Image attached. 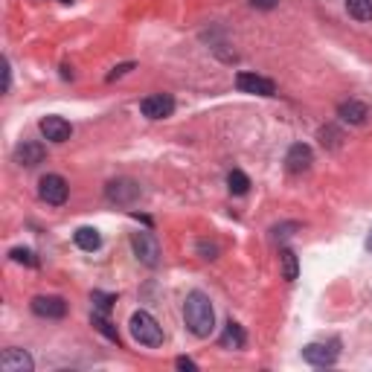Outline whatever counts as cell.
Listing matches in <instances>:
<instances>
[{"label":"cell","mask_w":372,"mask_h":372,"mask_svg":"<svg viewBox=\"0 0 372 372\" xmlns=\"http://www.w3.org/2000/svg\"><path fill=\"white\" fill-rule=\"evenodd\" d=\"M184 320H186V329L195 337H210L213 329H215V311H213V302L204 291H192L186 294V302H184Z\"/></svg>","instance_id":"1"},{"label":"cell","mask_w":372,"mask_h":372,"mask_svg":"<svg viewBox=\"0 0 372 372\" xmlns=\"http://www.w3.org/2000/svg\"><path fill=\"white\" fill-rule=\"evenodd\" d=\"M128 329H131V337L140 343V346L155 349L163 343V329L148 311H134L131 320H128Z\"/></svg>","instance_id":"2"},{"label":"cell","mask_w":372,"mask_h":372,"mask_svg":"<svg viewBox=\"0 0 372 372\" xmlns=\"http://www.w3.org/2000/svg\"><path fill=\"white\" fill-rule=\"evenodd\" d=\"M67 192H70V186H67V181L61 175H44L38 184V195L44 204L50 206H61L67 201Z\"/></svg>","instance_id":"3"},{"label":"cell","mask_w":372,"mask_h":372,"mask_svg":"<svg viewBox=\"0 0 372 372\" xmlns=\"http://www.w3.org/2000/svg\"><path fill=\"white\" fill-rule=\"evenodd\" d=\"M131 247H134V256L143 262V265L155 268L160 262V244L151 233H134L131 236Z\"/></svg>","instance_id":"4"},{"label":"cell","mask_w":372,"mask_h":372,"mask_svg":"<svg viewBox=\"0 0 372 372\" xmlns=\"http://www.w3.org/2000/svg\"><path fill=\"white\" fill-rule=\"evenodd\" d=\"M105 198L111 204H119V206H131L137 198H140V186L128 177H119V181H111L105 186Z\"/></svg>","instance_id":"5"},{"label":"cell","mask_w":372,"mask_h":372,"mask_svg":"<svg viewBox=\"0 0 372 372\" xmlns=\"http://www.w3.org/2000/svg\"><path fill=\"white\" fill-rule=\"evenodd\" d=\"M140 111L148 119H166L175 114V99L169 93H151L140 102Z\"/></svg>","instance_id":"6"},{"label":"cell","mask_w":372,"mask_h":372,"mask_svg":"<svg viewBox=\"0 0 372 372\" xmlns=\"http://www.w3.org/2000/svg\"><path fill=\"white\" fill-rule=\"evenodd\" d=\"M38 128H41V134H44V140H50V143H67L73 134L70 122H67L64 117H44L38 122Z\"/></svg>","instance_id":"7"},{"label":"cell","mask_w":372,"mask_h":372,"mask_svg":"<svg viewBox=\"0 0 372 372\" xmlns=\"http://www.w3.org/2000/svg\"><path fill=\"white\" fill-rule=\"evenodd\" d=\"M236 88L242 93H256V96H273L277 93V85L265 76H256V73H239L236 76Z\"/></svg>","instance_id":"8"},{"label":"cell","mask_w":372,"mask_h":372,"mask_svg":"<svg viewBox=\"0 0 372 372\" xmlns=\"http://www.w3.org/2000/svg\"><path fill=\"white\" fill-rule=\"evenodd\" d=\"M311 163H314V155H311V148L306 143H294L291 148H288V155H285V166L291 175H302V172H309L311 169Z\"/></svg>","instance_id":"9"},{"label":"cell","mask_w":372,"mask_h":372,"mask_svg":"<svg viewBox=\"0 0 372 372\" xmlns=\"http://www.w3.org/2000/svg\"><path fill=\"white\" fill-rule=\"evenodd\" d=\"M0 369L3 372H32L35 361L23 349H3V355H0Z\"/></svg>","instance_id":"10"},{"label":"cell","mask_w":372,"mask_h":372,"mask_svg":"<svg viewBox=\"0 0 372 372\" xmlns=\"http://www.w3.org/2000/svg\"><path fill=\"white\" fill-rule=\"evenodd\" d=\"M302 361L311 366H332L337 361V349L326 346V343H309V346L302 349Z\"/></svg>","instance_id":"11"},{"label":"cell","mask_w":372,"mask_h":372,"mask_svg":"<svg viewBox=\"0 0 372 372\" xmlns=\"http://www.w3.org/2000/svg\"><path fill=\"white\" fill-rule=\"evenodd\" d=\"M15 160L21 163V166L32 169V166H38V163L47 160V148L41 146V143H35V140H23V143L15 148Z\"/></svg>","instance_id":"12"},{"label":"cell","mask_w":372,"mask_h":372,"mask_svg":"<svg viewBox=\"0 0 372 372\" xmlns=\"http://www.w3.org/2000/svg\"><path fill=\"white\" fill-rule=\"evenodd\" d=\"M32 311L38 317H47V320H61V317L67 314V302L61 297H35Z\"/></svg>","instance_id":"13"},{"label":"cell","mask_w":372,"mask_h":372,"mask_svg":"<svg viewBox=\"0 0 372 372\" xmlns=\"http://www.w3.org/2000/svg\"><path fill=\"white\" fill-rule=\"evenodd\" d=\"M337 117L343 122H349V126H364L366 117H369V108L364 102H358V99H349V102H340Z\"/></svg>","instance_id":"14"},{"label":"cell","mask_w":372,"mask_h":372,"mask_svg":"<svg viewBox=\"0 0 372 372\" xmlns=\"http://www.w3.org/2000/svg\"><path fill=\"white\" fill-rule=\"evenodd\" d=\"M73 242L79 251H85V253H93V251H99L102 247V236H99V230L96 227H79L73 233Z\"/></svg>","instance_id":"15"},{"label":"cell","mask_w":372,"mask_h":372,"mask_svg":"<svg viewBox=\"0 0 372 372\" xmlns=\"http://www.w3.org/2000/svg\"><path fill=\"white\" fill-rule=\"evenodd\" d=\"M244 343H247V335H244V329L239 323H227L224 326V335H222V346L224 349H244Z\"/></svg>","instance_id":"16"},{"label":"cell","mask_w":372,"mask_h":372,"mask_svg":"<svg viewBox=\"0 0 372 372\" xmlns=\"http://www.w3.org/2000/svg\"><path fill=\"white\" fill-rule=\"evenodd\" d=\"M280 262H282V277H285L288 282H294V280H297V273H300L297 253L291 251V247H285V251L280 253Z\"/></svg>","instance_id":"17"},{"label":"cell","mask_w":372,"mask_h":372,"mask_svg":"<svg viewBox=\"0 0 372 372\" xmlns=\"http://www.w3.org/2000/svg\"><path fill=\"white\" fill-rule=\"evenodd\" d=\"M346 12L355 21H372V0H346Z\"/></svg>","instance_id":"18"},{"label":"cell","mask_w":372,"mask_h":372,"mask_svg":"<svg viewBox=\"0 0 372 372\" xmlns=\"http://www.w3.org/2000/svg\"><path fill=\"white\" fill-rule=\"evenodd\" d=\"M227 186H230L233 195H244V192L251 189V177H247L242 169H233V172L227 175Z\"/></svg>","instance_id":"19"},{"label":"cell","mask_w":372,"mask_h":372,"mask_svg":"<svg viewBox=\"0 0 372 372\" xmlns=\"http://www.w3.org/2000/svg\"><path fill=\"white\" fill-rule=\"evenodd\" d=\"M93 326L99 329V332L108 337V340H114V343H119V335H117V329L111 326V320H108V314H96L93 311Z\"/></svg>","instance_id":"20"},{"label":"cell","mask_w":372,"mask_h":372,"mask_svg":"<svg viewBox=\"0 0 372 372\" xmlns=\"http://www.w3.org/2000/svg\"><path fill=\"white\" fill-rule=\"evenodd\" d=\"M93 309H96V314H108L111 311V306L117 302V294H102V291H93Z\"/></svg>","instance_id":"21"},{"label":"cell","mask_w":372,"mask_h":372,"mask_svg":"<svg viewBox=\"0 0 372 372\" xmlns=\"http://www.w3.org/2000/svg\"><path fill=\"white\" fill-rule=\"evenodd\" d=\"M9 256L15 259V262H21V265L38 268V259H35V253H32V251H26V247H12V251H9Z\"/></svg>","instance_id":"22"},{"label":"cell","mask_w":372,"mask_h":372,"mask_svg":"<svg viewBox=\"0 0 372 372\" xmlns=\"http://www.w3.org/2000/svg\"><path fill=\"white\" fill-rule=\"evenodd\" d=\"M340 140H343V134H340L335 126H326V128H320V143H323V146H329V148H337V146H340Z\"/></svg>","instance_id":"23"},{"label":"cell","mask_w":372,"mask_h":372,"mask_svg":"<svg viewBox=\"0 0 372 372\" xmlns=\"http://www.w3.org/2000/svg\"><path fill=\"white\" fill-rule=\"evenodd\" d=\"M291 230H300V224H297V222H291V224L273 227V239H288V236H291Z\"/></svg>","instance_id":"24"},{"label":"cell","mask_w":372,"mask_h":372,"mask_svg":"<svg viewBox=\"0 0 372 372\" xmlns=\"http://www.w3.org/2000/svg\"><path fill=\"white\" fill-rule=\"evenodd\" d=\"M134 61H126V64H119V67H114V73H108V81H114V79H119V76H126V73H131L134 70Z\"/></svg>","instance_id":"25"},{"label":"cell","mask_w":372,"mask_h":372,"mask_svg":"<svg viewBox=\"0 0 372 372\" xmlns=\"http://www.w3.org/2000/svg\"><path fill=\"white\" fill-rule=\"evenodd\" d=\"M198 253H201L204 259H215L218 247H215V244H210V242H201V244H198Z\"/></svg>","instance_id":"26"},{"label":"cell","mask_w":372,"mask_h":372,"mask_svg":"<svg viewBox=\"0 0 372 372\" xmlns=\"http://www.w3.org/2000/svg\"><path fill=\"white\" fill-rule=\"evenodd\" d=\"M277 3H280V0H251V6H253V9H262V12L273 9V6H277Z\"/></svg>","instance_id":"27"},{"label":"cell","mask_w":372,"mask_h":372,"mask_svg":"<svg viewBox=\"0 0 372 372\" xmlns=\"http://www.w3.org/2000/svg\"><path fill=\"white\" fill-rule=\"evenodd\" d=\"M175 366H177V369H198V364H195V361H189V358H177Z\"/></svg>","instance_id":"28"},{"label":"cell","mask_w":372,"mask_h":372,"mask_svg":"<svg viewBox=\"0 0 372 372\" xmlns=\"http://www.w3.org/2000/svg\"><path fill=\"white\" fill-rule=\"evenodd\" d=\"M12 85V70H9V61H3V93H9Z\"/></svg>","instance_id":"29"},{"label":"cell","mask_w":372,"mask_h":372,"mask_svg":"<svg viewBox=\"0 0 372 372\" xmlns=\"http://www.w3.org/2000/svg\"><path fill=\"white\" fill-rule=\"evenodd\" d=\"M366 251L372 253V230H369V236H366Z\"/></svg>","instance_id":"30"},{"label":"cell","mask_w":372,"mask_h":372,"mask_svg":"<svg viewBox=\"0 0 372 372\" xmlns=\"http://www.w3.org/2000/svg\"><path fill=\"white\" fill-rule=\"evenodd\" d=\"M61 3H70V0H61Z\"/></svg>","instance_id":"31"}]
</instances>
